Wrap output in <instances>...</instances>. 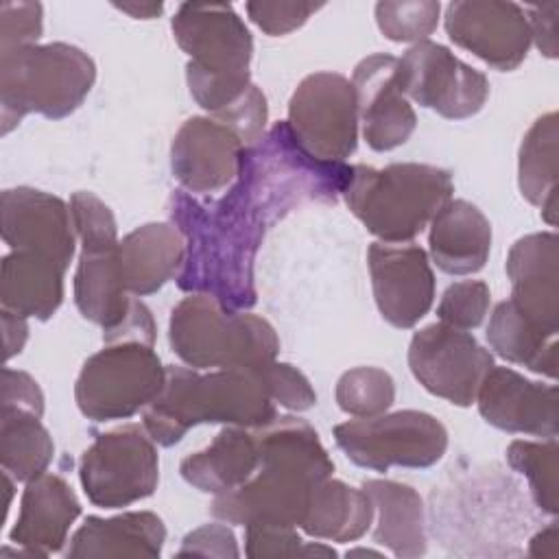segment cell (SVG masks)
<instances>
[{
  "label": "cell",
  "mask_w": 559,
  "mask_h": 559,
  "mask_svg": "<svg viewBox=\"0 0 559 559\" xmlns=\"http://www.w3.org/2000/svg\"><path fill=\"white\" fill-rule=\"evenodd\" d=\"M2 328H4V358L9 360L22 352L28 336V323H26V317H20L2 308Z\"/></svg>",
  "instance_id": "f6af8a7d"
},
{
  "label": "cell",
  "mask_w": 559,
  "mask_h": 559,
  "mask_svg": "<svg viewBox=\"0 0 559 559\" xmlns=\"http://www.w3.org/2000/svg\"><path fill=\"white\" fill-rule=\"evenodd\" d=\"M432 262L450 275L480 271L491 249V225L485 214L463 199H450L430 221Z\"/></svg>",
  "instance_id": "cb8c5ba5"
},
{
  "label": "cell",
  "mask_w": 559,
  "mask_h": 559,
  "mask_svg": "<svg viewBox=\"0 0 559 559\" xmlns=\"http://www.w3.org/2000/svg\"><path fill=\"white\" fill-rule=\"evenodd\" d=\"M103 341H105V345L120 343V341H135V343L153 345L155 343V321L151 317V310L140 299L133 297L124 321L118 328L103 332Z\"/></svg>",
  "instance_id": "7bdbcfd3"
},
{
  "label": "cell",
  "mask_w": 559,
  "mask_h": 559,
  "mask_svg": "<svg viewBox=\"0 0 559 559\" xmlns=\"http://www.w3.org/2000/svg\"><path fill=\"white\" fill-rule=\"evenodd\" d=\"M164 380L166 367L153 345L135 341L109 343L83 362L74 384V400L87 419H127L157 397Z\"/></svg>",
  "instance_id": "9c48e42d"
},
{
  "label": "cell",
  "mask_w": 559,
  "mask_h": 559,
  "mask_svg": "<svg viewBox=\"0 0 559 559\" xmlns=\"http://www.w3.org/2000/svg\"><path fill=\"white\" fill-rule=\"evenodd\" d=\"M362 491L378 513L373 539L391 555L415 559L426 552V518L419 493L395 480H365Z\"/></svg>",
  "instance_id": "83f0119b"
},
{
  "label": "cell",
  "mask_w": 559,
  "mask_h": 559,
  "mask_svg": "<svg viewBox=\"0 0 559 559\" xmlns=\"http://www.w3.org/2000/svg\"><path fill=\"white\" fill-rule=\"evenodd\" d=\"M260 465V452L251 428L227 426L214 441L179 465L186 483L205 493H223L242 485Z\"/></svg>",
  "instance_id": "484cf974"
},
{
  "label": "cell",
  "mask_w": 559,
  "mask_h": 559,
  "mask_svg": "<svg viewBox=\"0 0 559 559\" xmlns=\"http://www.w3.org/2000/svg\"><path fill=\"white\" fill-rule=\"evenodd\" d=\"M94 79V61L72 44H33L0 52L2 133L26 114L50 120L70 116L90 94Z\"/></svg>",
  "instance_id": "8992f818"
},
{
  "label": "cell",
  "mask_w": 559,
  "mask_h": 559,
  "mask_svg": "<svg viewBox=\"0 0 559 559\" xmlns=\"http://www.w3.org/2000/svg\"><path fill=\"white\" fill-rule=\"evenodd\" d=\"M238 557V544L236 537L231 533V528H227L225 524L212 522V524H203L199 528H194L192 533H188L181 542V548L177 550V557Z\"/></svg>",
  "instance_id": "60d3db41"
},
{
  "label": "cell",
  "mask_w": 559,
  "mask_h": 559,
  "mask_svg": "<svg viewBox=\"0 0 559 559\" xmlns=\"http://www.w3.org/2000/svg\"><path fill=\"white\" fill-rule=\"evenodd\" d=\"M452 175L430 164H356L343 190L352 214L380 242L413 240L452 199Z\"/></svg>",
  "instance_id": "5b68a950"
},
{
  "label": "cell",
  "mask_w": 559,
  "mask_h": 559,
  "mask_svg": "<svg viewBox=\"0 0 559 559\" xmlns=\"http://www.w3.org/2000/svg\"><path fill=\"white\" fill-rule=\"evenodd\" d=\"M557 437L546 441L515 439L507 448L509 465L526 476L535 504L555 515L559 511V483H557Z\"/></svg>",
  "instance_id": "d6a6232c"
},
{
  "label": "cell",
  "mask_w": 559,
  "mask_h": 559,
  "mask_svg": "<svg viewBox=\"0 0 559 559\" xmlns=\"http://www.w3.org/2000/svg\"><path fill=\"white\" fill-rule=\"evenodd\" d=\"M352 166L310 157L286 122L273 124L240 157V170L221 199L170 197V221L186 240L177 286L205 293L229 310L255 304V253L273 223L306 203H334Z\"/></svg>",
  "instance_id": "6da1fadb"
},
{
  "label": "cell",
  "mask_w": 559,
  "mask_h": 559,
  "mask_svg": "<svg viewBox=\"0 0 559 559\" xmlns=\"http://www.w3.org/2000/svg\"><path fill=\"white\" fill-rule=\"evenodd\" d=\"M79 478L90 502L103 509L129 507L148 498L159 480L155 441L138 424L103 432L83 452Z\"/></svg>",
  "instance_id": "8fae6325"
},
{
  "label": "cell",
  "mask_w": 559,
  "mask_h": 559,
  "mask_svg": "<svg viewBox=\"0 0 559 559\" xmlns=\"http://www.w3.org/2000/svg\"><path fill=\"white\" fill-rule=\"evenodd\" d=\"M0 52L33 46L41 37L44 15L39 2H2Z\"/></svg>",
  "instance_id": "f35d334b"
},
{
  "label": "cell",
  "mask_w": 559,
  "mask_h": 559,
  "mask_svg": "<svg viewBox=\"0 0 559 559\" xmlns=\"http://www.w3.org/2000/svg\"><path fill=\"white\" fill-rule=\"evenodd\" d=\"M356 555H367V557H380V552H373V550H365V548H358V550H349L347 557H356Z\"/></svg>",
  "instance_id": "c3c4849f"
},
{
  "label": "cell",
  "mask_w": 559,
  "mask_h": 559,
  "mask_svg": "<svg viewBox=\"0 0 559 559\" xmlns=\"http://www.w3.org/2000/svg\"><path fill=\"white\" fill-rule=\"evenodd\" d=\"M323 4L312 2H247L249 20L266 35H286L299 28Z\"/></svg>",
  "instance_id": "ab89813d"
},
{
  "label": "cell",
  "mask_w": 559,
  "mask_h": 559,
  "mask_svg": "<svg viewBox=\"0 0 559 559\" xmlns=\"http://www.w3.org/2000/svg\"><path fill=\"white\" fill-rule=\"evenodd\" d=\"M168 338L192 369H255L280 352V338L266 319L229 310L205 293H190L173 308Z\"/></svg>",
  "instance_id": "52a82bcc"
},
{
  "label": "cell",
  "mask_w": 559,
  "mask_h": 559,
  "mask_svg": "<svg viewBox=\"0 0 559 559\" xmlns=\"http://www.w3.org/2000/svg\"><path fill=\"white\" fill-rule=\"evenodd\" d=\"M408 367L432 395L456 406H469L493 367V356L465 330L432 323L413 334Z\"/></svg>",
  "instance_id": "5bb4252c"
},
{
  "label": "cell",
  "mask_w": 559,
  "mask_h": 559,
  "mask_svg": "<svg viewBox=\"0 0 559 559\" xmlns=\"http://www.w3.org/2000/svg\"><path fill=\"white\" fill-rule=\"evenodd\" d=\"M2 238L13 251L41 253L63 269L74 255L70 205L35 188H9L0 197Z\"/></svg>",
  "instance_id": "ac0fdd59"
},
{
  "label": "cell",
  "mask_w": 559,
  "mask_h": 559,
  "mask_svg": "<svg viewBox=\"0 0 559 559\" xmlns=\"http://www.w3.org/2000/svg\"><path fill=\"white\" fill-rule=\"evenodd\" d=\"M526 22L531 28V41L544 52L546 57L555 59L557 57V13H559V2H546L539 7H528Z\"/></svg>",
  "instance_id": "ee69618b"
},
{
  "label": "cell",
  "mask_w": 559,
  "mask_h": 559,
  "mask_svg": "<svg viewBox=\"0 0 559 559\" xmlns=\"http://www.w3.org/2000/svg\"><path fill=\"white\" fill-rule=\"evenodd\" d=\"M277 417L255 369H216L199 373L188 367H166L157 397L144 408L142 424L159 445H175L197 424L260 428Z\"/></svg>",
  "instance_id": "3957f363"
},
{
  "label": "cell",
  "mask_w": 559,
  "mask_h": 559,
  "mask_svg": "<svg viewBox=\"0 0 559 559\" xmlns=\"http://www.w3.org/2000/svg\"><path fill=\"white\" fill-rule=\"evenodd\" d=\"M70 214L81 240L74 304L85 319L109 332L124 321L133 301L120 275L116 218L96 194L85 190L72 194Z\"/></svg>",
  "instance_id": "ba28073f"
},
{
  "label": "cell",
  "mask_w": 559,
  "mask_h": 559,
  "mask_svg": "<svg viewBox=\"0 0 559 559\" xmlns=\"http://www.w3.org/2000/svg\"><path fill=\"white\" fill-rule=\"evenodd\" d=\"M489 301H491V293L483 280L454 282L441 295V301L437 306V317L445 325H452L459 330H474L487 317Z\"/></svg>",
  "instance_id": "8d00e7d4"
},
{
  "label": "cell",
  "mask_w": 559,
  "mask_h": 559,
  "mask_svg": "<svg viewBox=\"0 0 559 559\" xmlns=\"http://www.w3.org/2000/svg\"><path fill=\"white\" fill-rule=\"evenodd\" d=\"M173 35L190 57L186 81L192 98L218 118L253 85V39L242 17L225 2H183L173 15Z\"/></svg>",
  "instance_id": "277c9868"
},
{
  "label": "cell",
  "mask_w": 559,
  "mask_h": 559,
  "mask_svg": "<svg viewBox=\"0 0 559 559\" xmlns=\"http://www.w3.org/2000/svg\"><path fill=\"white\" fill-rule=\"evenodd\" d=\"M439 13L441 4L435 0L376 4L378 28L391 41H426V37L437 28Z\"/></svg>",
  "instance_id": "e575fe53"
},
{
  "label": "cell",
  "mask_w": 559,
  "mask_h": 559,
  "mask_svg": "<svg viewBox=\"0 0 559 559\" xmlns=\"http://www.w3.org/2000/svg\"><path fill=\"white\" fill-rule=\"evenodd\" d=\"M286 124L310 157L343 164L358 142V107L352 81L336 72L308 74L290 96Z\"/></svg>",
  "instance_id": "7c38bea8"
},
{
  "label": "cell",
  "mask_w": 559,
  "mask_h": 559,
  "mask_svg": "<svg viewBox=\"0 0 559 559\" xmlns=\"http://www.w3.org/2000/svg\"><path fill=\"white\" fill-rule=\"evenodd\" d=\"M334 441L345 456L367 469L430 467L448 448V430L424 411L380 413L334 426Z\"/></svg>",
  "instance_id": "30bf717a"
},
{
  "label": "cell",
  "mask_w": 559,
  "mask_h": 559,
  "mask_svg": "<svg viewBox=\"0 0 559 559\" xmlns=\"http://www.w3.org/2000/svg\"><path fill=\"white\" fill-rule=\"evenodd\" d=\"M55 454L50 432L39 415L20 408H0V463L17 483L46 474Z\"/></svg>",
  "instance_id": "1f68e13d"
},
{
  "label": "cell",
  "mask_w": 559,
  "mask_h": 559,
  "mask_svg": "<svg viewBox=\"0 0 559 559\" xmlns=\"http://www.w3.org/2000/svg\"><path fill=\"white\" fill-rule=\"evenodd\" d=\"M336 404L354 417H373L386 413L395 400L393 378L378 367H356L336 382Z\"/></svg>",
  "instance_id": "836d02e7"
},
{
  "label": "cell",
  "mask_w": 559,
  "mask_h": 559,
  "mask_svg": "<svg viewBox=\"0 0 559 559\" xmlns=\"http://www.w3.org/2000/svg\"><path fill=\"white\" fill-rule=\"evenodd\" d=\"M2 406L0 408H20L33 415H44V393L39 384L24 371L4 367L2 369Z\"/></svg>",
  "instance_id": "b9f144b4"
},
{
  "label": "cell",
  "mask_w": 559,
  "mask_h": 559,
  "mask_svg": "<svg viewBox=\"0 0 559 559\" xmlns=\"http://www.w3.org/2000/svg\"><path fill=\"white\" fill-rule=\"evenodd\" d=\"M245 555L251 559L260 557H334L336 550L325 544L304 542L295 526H271V524H249L245 526Z\"/></svg>",
  "instance_id": "d590c367"
},
{
  "label": "cell",
  "mask_w": 559,
  "mask_h": 559,
  "mask_svg": "<svg viewBox=\"0 0 559 559\" xmlns=\"http://www.w3.org/2000/svg\"><path fill=\"white\" fill-rule=\"evenodd\" d=\"M118 260L127 293L151 295L179 275L186 240L173 223H146L120 240Z\"/></svg>",
  "instance_id": "603a6c76"
},
{
  "label": "cell",
  "mask_w": 559,
  "mask_h": 559,
  "mask_svg": "<svg viewBox=\"0 0 559 559\" xmlns=\"http://www.w3.org/2000/svg\"><path fill=\"white\" fill-rule=\"evenodd\" d=\"M483 419L504 432L555 439L559 428L557 386L526 380L509 367H491L476 393Z\"/></svg>",
  "instance_id": "ffe728a7"
},
{
  "label": "cell",
  "mask_w": 559,
  "mask_h": 559,
  "mask_svg": "<svg viewBox=\"0 0 559 559\" xmlns=\"http://www.w3.org/2000/svg\"><path fill=\"white\" fill-rule=\"evenodd\" d=\"M373 522L371 498L343 480L325 478L314 485L301 531L310 537L332 542H354L367 533Z\"/></svg>",
  "instance_id": "f1b7e54d"
},
{
  "label": "cell",
  "mask_w": 559,
  "mask_h": 559,
  "mask_svg": "<svg viewBox=\"0 0 559 559\" xmlns=\"http://www.w3.org/2000/svg\"><path fill=\"white\" fill-rule=\"evenodd\" d=\"M260 465L242 485L223 491L210 513L227 524L299 526L317 483L334 472L317 430L299 417H275L253 428Z\"/></svg>",
  "instance_id": "7a4b0ae2"
},
{
  "label": "cell",
  "mask_w": 559,
  "mask_h": 559,
  "mask_svg": "<svg viewBox=\"0 0 559 559\" xmlns=\"http://www.w3.org/2000/svg\"><path fill=\"white\" fill-rule=\"evenodd\" d=\"M362 138L373 151H391L404 144L417 124V116L397 83V57L369 55L352 76Z\"/></svg>",
  "instance_id": "d6986e66"
},
{
  "label": "cell",
  "mask_w": 559,
  "mask_h": 559,
  "mask_svg": "<svg viewBox=\"0 0 559 559\" xmlns=\"http://www.w3.org/2000/svg\"><path fill=\"white\" fill-rule=\"evenodd\" d=\"M557 247L559 240L555 231H537L520 238L507 258L511 301L550 332H557L559 317Z\"/></svg>",
  "instance_id": "7402d4cb"
},
{
  "label": "cell",
  "mask_w": 559,
  "mask_h": 559,
  "mask_svg": "<svg viewBox=\"0 0 559 559\" xmlns=\"http://www.w3.org/2000/svg\"><path fill=\"white\" fill-rule=\"evenodd\" d=\"M120 11L133 15V17H142V20H148V17H155L162 13V4L159 2H148V4H116Z\"/></svg>",
  "instance_id": "7dc6e473"
},
{
  "label": "cell",
  "mask_w": 559,
  "mask_h": 559,
  "mask_svg": "<svg viewBox=\"0 0 559 559\" xmlns=\"http://www.w3.org/2000/svg\"><path fill=\"white\" fill-rule=\"evenodd\" d=\"M491 349L509 362L524 365L535 373L557 376V332L542 328L511 299L500 301L487 325Z\"/></svg>",
  "instance_id": "f546056e"
},
{
  "label": "cell",
  "mask_w": 559,
  "mask_h": 559,
  "mask_svg": "<svg viewBox=\"0 0 559 559\" xmlns=\"http://www.w3.org/2000/svg\"><path fill=\"white\" fill-rule=\"evenodd\" d=\"M367 266L376 306L395 328H413L432 306L435 273L417 245L371 242Z\"/></svg>",
  "instance_id": "2e32d148"
},
{
  "label": "cell",
  "mask_w": 559,
  "mask_h": 559,
  "mask_svg": "<svg viewBox=\"0 0 559 559\" xmlns=\"http://www.w3.org/2000/svg\"><path fill=\"white\" fill-rule=\"evenodd\" d=\"M66 269L33 251H11L2 258L0 301L20 317L50 319L63 301Z\"/></svg>",
  "instance_id": "4316f807"
},
{
  "label": "cell",
  "mask_w": 559,
  "mask_h": 559,
  "mask_svg": "<svg viewBox=\"0 0 559 559\" xmlns=\"http://www.w3.org/2000/svg\"><path fill=\"white\" fill-rule=\"evenodd\" d=\"M166 526L153 511H129L114 518L90 515L70 539L66 557H159Z\"/></svg>",
  "instance_id": "d4e9b609"
},
{
  "label": "cell",
  "mask_w": 559,
  "mask_h": 559,
  "mask_svg": "<svg viewBox=\"0 0 559 559\" xmlns=\"http://www.w3.org/2000/svg\"><path fill=\"white\" fill-rule=\"evenodd\" d=\"M397 83L406 98L450 120L478 114L489 96L487 76L435 41L413 44L397 59Z\"/></svg>",
  "instance_id": "4fadbf2b"
},
{
  "label": "cell",
  "mask_w": 559,
  "mask_h": 559,
  "mask_svg": "<svg viewBox=\"0 0 559 559\" xmlns=\"http://www.w3.org/2000/svg\"><path fill=\"white\" fill-rule=\"evenodd\" d=\"M245 144L225 124L194 116L173 138L170 168L186 192L212 194L234 183Z\"/></svg>",
  "instance_id": "e0dca14e"
},
{
  "label": "cell",
  "mask_w": 559,
  "mask_h": 559,
  "mask_svg": "<svg viewBox=\"0 0 559 559\" xmlns=\"http://www.w3.org/2000/svg\"><path fill=\"white\" fill-rule=\"evenodd\" d=\"M518 186L522 197L542 207L548 225L557 216V114H544L526 131L518 157Z\"/></svg>",
  "instance_id": "4dcf8cb0"
},
{
  "label": "cell",
  "mask_w": 559,
  "mask_h": 559,
  "mask_svg": "<svg viewBox=\"0 0 559 559\" xmlns=\"http://www.w3.org/2000/svg\"><path fill=\"white\" fill-rule=\"evenodd\" d=\"M255 371L275 404L288 411H308L317 404L314 389L297 367L271 360L262 367H255Z\"/></svg>",
  "instance_id": "74e56055"
},
{
  "label": "cell",
  "mask_w": 559,
  "mask_h": 559,
  "mask_svg": "<svg viewBox=\"0 0 559 559\" xmlns=\"http://www.w3.org/2000/svg\"><path fill=\"white\" fill-rule=\"evenodd\" d=\"M448 37L496 70H515L531 46L522 7L498 0H456L445 7Z\"/></svg>",
  "instance_id": "9a60e30c"
},
{
  "label": "cell",
  "mask_w": 559,
  "mask_h": 559,
  "mask_svg": "<svg viewBox=\"0 0 559 559\" xmlns=\"http://www.w3.org/2000/svg\"><path fill=\"white\" fill-rule=\"evenodd\" d=\"M79 513L81 504L72 487L57 474H41L26 483L9 537L24 555L48 557L63 548Z\"/></svg>",
  "instance_id": "44dd1931"
},
{
  "label": "cell",
  "mask_w": 559,
  "mask_h": 559,
  "mask_svg": "<svg viewBox=\"0 0 559 559\" xmlns=\"http://www.w3.org/2000/svg\"><path fill=\"white\" fill-rule=\"evenodd\" d=\"M528 555L544 557V559H559V526H557V522H550L546 528H542L537 535L531 537Z\"/></svg>",
  "instance_id": "bcb514c9"
}]
</instances>
